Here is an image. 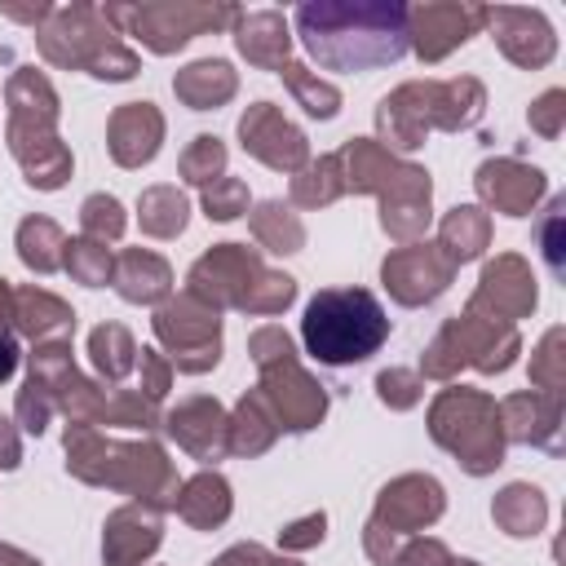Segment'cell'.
I'll list each match as a JSON object with an SVG mask.
<instances>
[{"instance_id":"cell-1","label":"cell","mask_w":566,"mask_h":566,"mask_svg":"<svg viewBox=\"0 0 566 566\" xmlns=\"http://www.w3.org/2000/svg\"><path fill=\"white\" fill-rule=\"evenodd\" d=\"M305 49L332 71H363L402 57L407 9L398 4H305L296 9Z\"/></svg>"},{"instance_id":"cell-2","label":"cell","mask_w":566,"mask_h":566,"mask_svg":"<svg viewBox=\"0 0 566 566\" xmlns=\"http://www.w3.org/2000/svg\"><path fill=\"white\" fill-rule=\"evenodd\" d=\"M301 336H305V349L318 363L340 367V363H363L367 354H376L380 340L389 336V318H385V310L371 292L332 287V292H318L305 305Z\"/></svg>"},{"instance_id":"cell-3","label":"cell","mask_w":566,"mask_h":566,"mask_svg":"<svg viewBox=\"0 0 566 566\" xmlns=\"http://www.w3.org/2000/svg\"><path fill=\"white\" fill-rule=\"evenodd\" d=\"M349 159V186L358 190H385V230L398 239H411L429 221V172L411 164H394L371 137L345 146Z\"/></svg>"},{"instance_id":"cell-4","label":"cell","mask_w":566,"mask_h":566,"mask_svg":"<svg viewBox=\"0 0 566 566\" xmlns=\"http://www.w3.org/2000/svg\"><path fill=\"white\" fill-rule=\"evenodd\" d=\"M296 283L287 274H261L256 256L239 243H221L217 252H208L195 270H190V296H208V301H230L256 314H274L292 301Z\"/></svg>"},{"instance_id":"cell-5","label":"cell","mask_w":566,"mask_h":566,"mask_svg":"<svg viewBox=\"0 0 566 566\" xmlns=\"http://www.w3.org/2000/svg\"><path fill=\"white\" fill-rule=\"evenodd\" d=\"M495 402L473 389H447L433 402V438L460 455L469 473H491L500 464V424Z\"/></svg>"},{"instance_id":"cell-6","label":"cell","mask_w":566,"mask_h":566,"mask_svg":"<svg viewBox=\"0 0 566 566\" xmlns=\"http://www.w3.org/2000/svg\"><path fill=\"white\" fill-rule=\"evenodd\" d=\"M155 332H159V340L172 349V363H177L181 371H203V367L217 363L221 323H217V310H208L199 296L168 301V305L155 314Z\"/></svg>"},{"instance_id":"cell-7","label":"cell","mask_w":566,"mask_h":566,"mask_svg":"<svg viewBox=\"0 0 566 566\" xmlns=\"http://www.w3.org/2000/svg\"><path fill=\"white\" fill-rule=\"evenodd\" d=\"M106 18L128 22L133 35H142L150 49L168 53V49L186 44L195 31L217 27V22H230L239 13L234 9H195V4H150V9H106Z\"/></svg>"},{"instance_id":"cell-8","label":"cell","mask_w":566,"mask_h":566,"mask_svg":"<svg viewBox=\"0 0 566 566\" xmlns=\"http://www.w3.org/2000/svg\"><path fill=\"white\" fill-rule=\"evenodd\" d=\"M451 261L447 252H438L433 243H420V248H398L389 261H385V287L402 301V305H420L429 296H438L451 279Z\"/></svg>"},{"instance_id":"cell-9","label":"cell","mask_w":566,"mask_h":566,"mask_svg":"<svg viewBox=\"0 0 566 566\" xmlns=\"http://www.w3.org/2000/svg\"><path fill=\"white\" fill-rule=\"evenodd\" d=\"M265 371V394L261 398H270L274 407H279V420H283V429H310V424H318V416L327 411V398H323V389L296 367V358H283V363H274V367H261Z\"/></svg>"},{"instance_id":"cell-10","label":"cell","mask_w":566,"mask_h":566,"mask_svg":"<svg viewBox=\"0 0 566 566\" xmlns=\"http://www.w3.org/2000/svg\"><path fill=\"white\" fill-rule=\"evenodd\" d=\"M239 137H243V146L256 155V159H265L270 168H301L305 164V137L270 106V102H256L243 119H239Z\"/></svg>"},{"instance_id":"cell-11","label":"cell","mask_w":566,"mask_h":566,"mask_svg":"<svg viewBox=\"0 0 566 566\" xmlns=\"http://www.w3.org/2000/svg\"><path fill=\"white\" fill-rule=\"evenodd\" d=\"M438 513H442V486L433 478H398L394 486L380 491L376 526L385 535H402V531L429 526Z\"/></svg>"},{"instance_id":"cell-12","label":"cell","mask_w":566,"mask_h":566,"mask_svg":"<svg viewBox=\"0 0 566 566\" xmlns=\"http://www.w3.org/2000/svg\"><path fill=\"white\" fill-rule=\"evenodd\" d=\"M478 190H482V199H486L495 212L526 217V212L535 208V199L544 195V172H539V168H526V164H517V159H495V164H482Z\"/></svg>"},{"instance_id":"cell-13","label":"cell","mask_w":566,"mask_h":566,"mask_svg":"<svg viewBox=\"0 0 566 566\" xmlns=\"http://www.w3.org/2000/svg\"><path fill=\"white\" fill-rule=\"evenodd\" d=\"M482 18H486V9H460V4H424V9L407 13V22H416V53L429 62H438L447 49L464 44Z\"/></svg>"},{"instance_id":"cell-14","label":"cell","mask_w":566,"mask_h":566,"mask_svg":"<svg viewBox=\"0 0 566 566\" xmlns=\"http://www.w3.org/2000/svg\"><path fill=\"white\" fill-rule=\"evenodd\" d=\"M500 31V49L522 66H544L553 57V27L535 9H495L486 13Z\"/></svg>"},{"instance_id":"cell-15","label":"cell","mask_w":566,"mask_h":566,"mask_svg":"<svg viewBox=\"0 0 566 566\" xmlns=\"http://www.w3.org/2000/svg\"><path fill=\"white\" fill-rule=\"evenodd\" d=\"M159 133H164V119L150 102H128L111 115V155L124 164V168H137L155 155L159 146Z\"/></svg>"},{"instance_id":"cell-16","label":"cell","mask_w":566,"mask_h":566,"mask_svg":"<svg viewBox=\"0 0 566 566\" xmlns=\"http://www.w3.org/2000/svg\"><path fill=\"white\" fill-rule=\"evenodd\" d=\"M486 301L495 305L491 318H504V323H513V314H526L535 305V283L517 256H500L482 270V287H478L473 305H486Z\"/></svg>"},{"instance_id":"cell-17","label":"cell","mask_w":566,"mask_h":566,"mask_svg":"<svg viewBox=\"0 0 566 566\" xmlns=\"http://www.w3.org/2000/svg\"><path fill=\"white\" fill-rule=\"evenodd\" d=\"M168 429H172V438L186 447V451H195L199 460H217L226 447H230V424H226V416H221V407L217 402H208V398H190L186 407H177L172 416H168Z\"/></svg>"},{"instance_id":"cell-18","label":"cell","mask_w":566,"mask_h":566,"mask_svg":"<svg viewBox=\"0 0 566 566\" xmlns=\"http://www.w3.org/2000/svg\"><path fill=\"white\" fill-rule=\"evenodd\" d=\"M509 416V438L517 442H535L557 451L562 447V424H557V394H522L504 402Z\"/></svg>"},{"instance_id":"cell-19","label":"cell","mask_w":566,"mask_h":566,"mask_svg":"<svg viewBox=\"0 0 566 566\" xmlns=\"http://www.w3.org/2000/svg\"><path fill=\"white\" fill-rule=\"evenodd\" d=\"M159 544V517L155 513H142V509H119L106 526V557L115 566H133L137 557H146L150 548Z\"/></svg>"},{"instance_id":"cell-20","label":"cell","mask_w":566,"mask_h":566,"mask_svg":"<svg viewBox=\"0 0 566 566\" xmlns=\"http://www.w3.org/2000/svg\"><path fill=\"white\" fill-rule=\"evenodd\" d=\"M239 53L248 62H261V66H283L287 62V27L279 13H248L239 22Z\"/></svg>"},{"instance_id":"cell-21","label":"cell","mask_w":566,"mask_h":566,"mask_svg":"<svg viewBox=\"0 0 566 566\" xmlns=\"http://www.w3.org/2000/svg\"><path fill=\"white\" fill-rule=\"evenodd\" d=\"M168 283H172V274H168L164 256H155V252H124L119 256L115 287H119L124 301H137V305L142 301H159L168 292Z\"/></svg>"},{"instance_id":"cell-22","label":"cell","mask_w":566,"mask_h":566,"mask_svg":"<svg viewBox=\"0 0 566 566\" xmlns=\"http://www.w3.org/2000/svg\"><path fill=\"white\" fill-rule=\"evenodd\" d=\"M172 88H177V97H186L195 111H208V106H217V102H226V97L234 93V71H230L226 62H195V66H186V71L172 80Z\"/></svg>"},{"instance_id":"cell-23","label":"cell","mask_w":566,"mask_h":566,"mask_svg":"<svg viewBox=\"0 0 566 566\" xmlns=\"http://www.w3.org/2000/svg\"><path fill=\"white\" fill-rule=\"evenodd\" d=\"M177 513L190 522V526H217L226 522L230 513V486L217 478V473H199L186 495H177Z\"/></svg>"},{"instance_id":"cell-24","label":"cell","mask_w":566,"mask_h":566,"mask_svg":"<svg viewBox=\"0 0 566 566\" xmlns=\"http://www.w3.org/2000/svg\"><path fill=\"white\" fill-rule=\"evenodd\" d=\"M13 318L27 336H49V332H71V310L49 296V292H18L13 296Z\"/></svg>"},{"instance_id":"cell-25","label":"cell","mask_w":566,"mask_h":566,"mask_svg":"<svg viewBox=\"0 0 566 566\" xmlns=\"http://www.w3.org/2000/svg\"><path fill=\"white\" fill-rule=\"evenodd\" d=\"M544 495L535 486H509L500 500H495V522L509 531V535H535L544 526Z\"/></svg>"},{"instance_id":"cell-26","label":"cell","mask_w":566,"mask_h":566,"mask_svg":"<svg viewBox=\"0 0 566 566\" xmlns=\"http://www.w3.org/2000/svg\"><path fill=\"white\" fill-rule=\"evenodd\" d=\"M438 248H447V261L451 265L478 256L486 248V217H482V208H455L442 221V243Z\"/></svg>"},{"instance_id":"cell-27","label":"cell","mask_w":566,"mask_h":566,"mask_svg":"<svg viewBox=\"0 0 566 566\" xmlns=\"http://www.w3.org/2000/svg\"><path fill=\"white\" fill-rule=\"evenodd\" d=\"M57 248H66V243H62V230H57L49 217L22 221V230H18V256H22L31 270H40V274L57 270V265H62V252H57Z\"/></svg>"},{"instance_id":"cell-28","label":"cell","mask_w":566,"mask_h":566,"mask_svg":"<svg viewBox=\"0 0 566 566\" xmlns=\"http://www.w3.org/2000/svg\"><path fill=\"white\" fill-rule=\"evenodd\" d=\"M186 226V199L172 190V186H155L142 195V230L168 239Z\"/></svg>"},{"instance_id":"cell-29","label":"cell","mask_w":566,"mask_h":566,"mask_svg":"<svg viewBox=\"0 0 566 566\" xmlns=\"http://www.w3.org/2000/svg\"><path fill=\"white\" fill-rule=\"evenodd\" d=\"M252 226H256V239H261V243H270V252H296V248H301V239H305L301 221H296L279 199L261 203V208H256V217H252Z\"/></svg>"},{"instance_id":"cell-30","label":"cell","mask_w":566,"mask_h":566,"mask_svg":"<svg viewBox=\"0 0 566 566\" xmlns=\"http://www.w3.org/2000/svg\"><path fill=\"white\" fill-rule=\"evenodd\" d=\"M283 71V80L292 84V93L301 97V106L310 111V115H336V106H340V93L332 88V84H323V80H314V75H305V66H296V62H283L279 66Z\"/></svg>"},{"instance_id":"cell-31","label":"cell","mask_w":566,"mask_h":566,"mask_svg":"<svg viewBox=\"0 0 566 566\" xmlns=\"http://www.w3.org/2000/svg\"><path fill=\"white\" fill-rule=\"evenodd\" d=\"M340 155H327V159H318L314 168H305L296 181H292V199L296 203H327V199H336L340 195Z\"/></svg>"},{"instance_id":"cell-32","label":"cell","mask_w":566,"mask_h":566,"mask_svg":"<svg viewBox=\"0 0 566 566\" xmlns=\"http://www.w3.org/2000/svg\"><path fill=\"white\" fill-rule=\"evenodd\" d=\"M88 349H93V363L106 371V376H124L128 367H133V340H128V332L124 327H115V323H106V327H97L93 332V340H88Z\"/></svg>"},{"instance_id":"cell-33","label":"cell","mask_w":566,"mask_h":566,"mask_svg":"<svg viewBox=\"0 0 566 566\" xmlns=\"http://www.w3.org/2000/svg\"><path fill=\"white\" fill-rule=\"evenodd\" d=\"M71 252L62 256V265L80 279V283H88V287H97V283H106V274H111V252L102 248V243H93V239H80V243H66Z\"/></svg>"},{"instance_id":"cell-34","label":"cell","mask_w":566,"mask_h":566,"mask_svg":"<svg viewBox=\"0 0 566 566\" xmlns=\"http://www.w3.org/2000/svg\"><path fill=\"white\" fill-rule=\"evenodd\" d=\"M80 221H84V230H88L93 243L119 239V230H124V212H119V203H115L111 195H93V199H84Z\"/></svg>"},{"instance_id":"cell-35","label":"cell","mask_w":566,"mask_h":566,"mask_svg":"<svg viewBox=\"0 0 566 566\" xmlns=\"http://www.w3.org/2000/svg\"><path fill=\"white\" fill-rule=\"evenodd\" d=\"M226 168V146L217 142V137H195V146L186 150V159H181V172H186V181H217L212 172H221Z\"/></svg>"},{"instance_id":"cell-36","label":"cell","mask_w":566,"mask_h":566,"mask_svg":"<svg viewBox=\"0 0 566 566\" xmlns=\"http://www.w3.org/2000/svg\"><path fill=\"white\" fill-rule=\"evenodd\" d=\"M203 208H208V217H217V221L239 217V212L248 208V190H243V181H234V177L212 181L208 195H203Z\"/></svg>"},{"instance_id":"cell-37","label":"cell","mask_w":566,"mask_h":566,"mask_svg":"<svg viewBox=\"0 0 566 566\" xmlns=\"http://www.w3.org/2000/svg\"><path fill=\"white\" fill-rule=\"evenodd\" d=\"M252 358H256L261 367H274V363H283V358H292L287 332H283V327H261V332L252 336Z\"/></svg>"},{"instance_id":"cell-38","label":"cell","mask_w":566,"mask_h":566,"mask_svg":"<svg viewBox=\"0 0 566 566\" xmlns=\"http://www.w3.org/2000/svg\"><path fill=\"white\" fill-rule=\"evenodd\" d=\"M557 340H562V332H548V336H544V345H539V358H535V380H539V389H544V394H557V385H562Z\"/></svg>"},{"instance_id":"cell-39","label":"cell","mask_w":566,"mask_h":566,"mask_svg":"<svg viewBox=\"0 0 566 566\" xmlns=\"http://www.w3.org/2000/svg\"><path fill=\"white\" fill-rule=\"evenodd\" d=\"M380 398L385 402H394V407H411L416 398H420V385H416V376H407V371H380Z\"/></svg>"},{"instance_id":"cell-40","label":"cell","mask_w":566,"mask_h":566,"mask_svg":"<svg viewBox=\"0 0 566 566\" xmlns=\"http://www.w3.org/2000/svg\"><path fill=\"white\" fill-rule=\"evenodd\" d=\"M389 566H455L438 539H416L407 553H394Z\"/></svg>"},{"instance_id":"cell-41","label":"cell","mask_w":566,"mask_h":566,"mask_svg":"<svg viewBox=\"0 0 566 566\" xmlns=\"http://www.w3.org/2000/svg\"><path fill=\"white\" fill-rule=\"evenodd\" d=\"M531 124H535L539 133L557 137V128H562V93H557V88H553V93H544V97L531 106Z\"/></svg>"},{"instance_id":"cell-42","label":"cell","mask_w":566,"mask_h":566,"mask_svg":"<svg viewBox=\"0 0 566 566\" xmlns=\"http://www.w3.org/2000/svg\"><path fill=\"white\" fill-rule=\"evenodd\" d=\"M544 256H548L553 274H562V199H553V208H548V226H544Z\"/></svg>"},{"instance_id":"cell-43","label":"cell","mask_w":566,"mask_h":566,"mask_svg":"<svg viewBox=\"0 0 566 566\" xmlns=\"http://www.w3.org/2000/svg\"><path fill=\"white\" fill-rule=\"evenodd\" d=\"M142 371H146V398H164L168 394V367L159 363L155 349H142Z\"/></svg>"},{"instance_id":"cell-44","label":"cell","mask_w":566,"mask_h":566,"mask_svg":"<svg viewBox=\"0 0 566 566\" xmlns=\"http://www.w3.org/2000/svg\"><path fill=\"white\" fill-rule=\"evenodd\" d=\"M314 539H323V513H314V517L296 522L292 531H283V548H305Z\"/></svg>"},{"instance_id":"cell-45","label":"cell","mask_w":566,"mask_h":566,"mask_svg":"<svg viewBox=\"0 0 566 566\" xmlns=\"http://www.w3.org/2000/svg\"><path fill=\"white\" fill-rule=\"evenodd\" d=\"M4 318H13V296H9V305L0 310V380L18 367V345H13V336L4 332Z\"/></svg>"},{"instance_id":"cell-46","label":"cell","mask_w":566,"mask_h":566,"mask_svg":"<svg viewBox=\"0 0 566 566\" xmlns=\"http://www.w3.org/2000/svg\"><path fill=\"white\" fill-rule=\"evenodd\" d=\"M217 566H270V557H265L256 544H248V548H230Z\"/></svg>"},{"instance_id":"cell-47","label":"cell","mask_w":566,"mask_h":566,"mask_svg":"<svg viewBox=\"0 0 566 566\" xmlns=\"http://www.w3.org/2000/svg\"><path fill=\"white\" fill-rule=\"evenodd\" d=\"M0 566H40V562H31V557H22L18 548H0Z\"/></svg>"},{"instance_id":"cell-48","label":"cell","mask_w":566,"mask_h":566,"mask_svg":"<svg viewBox=\"0 0 566 566\" xmlns=\"http://www.w3.org/2000/svg\"><path fill=\"white\" fill-rule=\"evenodd\" d=\"M270 566H296V562H270Z\"/></svg>"},{"instance_id":"cell-49","label":"cell","mask_w":566,"mask_h":566,"mask_svg":"<svg viewBox=\"0 0 566 566\" xmlns=\"http://www.w3.org/2000/svg\"><path fill=\"white\" fill-rule=\"evenodd\" d=\"M455 566H478V562H455Z\"/></svg>"}]
</instances>
